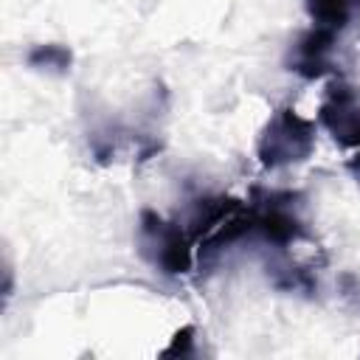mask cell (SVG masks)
I'll return each mask as SVG.
<instances>
[{"mask_svg":"<svg viewBox=\"0 0 360 360\" xmlns=\"http://www.w3.org/2000/svg\"><path fill=\"white\" fill-rule=\"evenodd\" d=\"M315 149V124L298 115L292 107L276 110L256 141V158L264 169H281L301 163Z\"/></svg>","mask_w":360,"mask_h":360,"instance_id":"6da1fadb","label":"cell"},{"mask_svg":"<svg viewBox=\"0 0 360 360\" xmlns=\"http://www.w3.org/2000/svg\"><path fill=\"white\" fill-rule=\"evenodd\" d=\"M138 250L166 276H183L194 264V242L188 231L149 208H143L138 217Z\"/></svg>","mask_w":360,"mask_h":360,"instance_id":"7a4b0ae2","label":"cell"},{"mask_svg":"<svg viewBox=\"0 0 360 360\" xmlns=\"http://www.w3.org/2000/svg\"><path fill=\"white\" fill-rule=\"evenodd\" d=\"M318 121L346 149H360V98L352 84L332 82L318 107Z\"/></svg>","mask_w":360,"mask_h":360,"instance_id":"3957f363","label":"cell"},{"mask_svg":"<svg viewBox=\"0 0 360 360\" xmlns=\"http://www.w3.org/2000/svg\"><path fill=\"white\" fill-rule=\"evenodd\" d=\"M253 211V233H259L267 245L284 250L295 239L304 236V225L292 211V194H264L262 202L250 205Z\"/></svg>","mask_w":360,"mask_h":360,"instance_id":"277c9868","label":"cell"},{"mask_svg":"<svg viewBox=\"0 0 360 360\" xmlns=\"http://www.w3.org/2000/svg\"><path fill=\"white\" fill-rule=\"evenodd\" d=\"M335 37L332 31L326 28H309L304 31L292 45H290V53H287V68L304 79H318L323 73H329L332 68V48H335Z\"/></svg>","mask_w":360,"mask_h":360,"instance_id":"5b68a950","label":"cell"},{"mask_svg":"<svg viewBox=\"0 0 360 360\" xmlns=\"http://www.w3.org/2000/svg\"><path fill=\"white\" fill-rule=\"evenodd\" d=\"M239 205H242V200H236V197H202V200H197L194 208H191V217H188V236H191V242L200 245Z\"/></svg>","mask_w":360,"mask_h":360,"instance_id":"8992f818","label":"cell"},{"mask_svg":"<svg viewBox=\"0 0 360 360\" xmlns=\"http://www.w3.org/2000/svg\"><path fill=\"white\" fill-rule=\"evenodd\" d=\"M304 8L315 28L340 34L360 11V0H304Z\"/></svg>","mask_w":360,"mask_h":360,"instance_id":"52a82bcc","label":"cell"},{"mask_svg":"<svg viewBox=\"0 0 360 360\" xmlns=\"http://www.w3.org/2000/svg\"><path fill=\"white\" fill-rule=\"evenodd\" d=\"M28 68L34 70H48V73H68L70 65H73V53L70 48H65L62 42H42V45H34L25 56Z\"/></svg>","mask_w":360,"mask_h":360,"instance_id":"ba28073f","label":"cell"},{"mask_svg":"<svg viewBox=\"0 0 360 360\" xmlns=\"http://www.w3.org/2000/svg\"><path fill=\"white\" fill-rule=\"evenodd\" d=\"M194 349V326H183L174 332L172 343L163 349V357H177V354H191Z\"/></svg>","mask_w":360,"mask_h":360,"instance_id":"9c48e42d","label":"cell"},{"mask_svg":"<svg viewBox=\"0 0 360 360\" xmlns=\"http://www.w3.org/2000/svg\"><path fill=\"white\" fill-rule=\"evenodd\" d=\"M346 169H349V174H352V177L357 180V186H360V152L346 160Z\"/></svg>","mask_w":360,"mask_h":360,"instance_id":"30bf717a","label":"cell"}]
</instances>
